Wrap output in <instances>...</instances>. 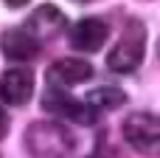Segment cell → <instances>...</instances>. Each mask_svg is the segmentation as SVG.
<instances>
[{
    "label": "cell",
    "instance_id": "1",
    "mask_svg": "<svg viewBox=\"0 0 160 158\" xmlns=\"http://www.w3.org/2000/svg\"><path fill=\"white\" fill-rule=\"evenodd\" d=\"M22 144L31 158H68L73 153V136L59 122H34L25 130Z\"/></svg>",
    "mask_w": 160,
    "mask_h": 158
},
{
    "label": "cell",
    "instance_id": "2",
    "mask_svg": "<svg viewBox=\"0 0 160 158\" xmlns=\"http://www.w3.org/2000/svg\"><path fill=\"white\" fill-rule=\"evenodd\" d=\"M143 54H146V28L141 20H129L107 57V68L115 74H132L141 68Z\"/></svg>",
    "mask_w": 160,
    "mask_h": 158
},
{
    "label": "cell",
    "instance_id": "3",
    "mask_svg": "<svg viewBox=\"0 0 160 158\" xmlns=\"http://www.w3.org/2000/svg\"><path fill=\"white\" fill-rule=\"evenodd\" d=\"M42 107L48 113L68 119V122H76V124H96V119H98V110L90 102H79V99L68 96L62 90V85H51L42 93Z\"/></svg>",
    "mask_w": 160,
    "mask_h": 158
},
{
    "label": "cell",
    "instance_id": "4",
    "mask_svg": "<svg viewBox=\"0 0 160 158\" xmlns=\"http://www.w3.org/2000/svg\"><path fill=\"white\" fill-rule=\"evenodd\" d=\"M124 139L143 155H160V119L152 113H132L124 122Z\"/></svg>",
    "mask_w": 160,
    "mask_h": 158
},
{
    "label": "cell",
    "instance_id": "5",
    "mask_svg": "<svg viewBox=\"0 0 160 158\" xmlns=\"http://www.w3.org/2000/svg\"><path fill=\"white\" fill-rule=\"evenodd\" d=\"M42 42L25 28V25H17V28H8L3 37H0V51L6 59L11 62H28L39 54Z\"/></svg>",
    "mask_w": 160,
    "mask_h": 158
},
{
    "label": "cell",
    "instance_id": "6",
    "mask_svg": "<svg viewBox=\"0 0 160 158\" xmlns=\"http://www.w3.org/2000/svg\"><path fill=\"white\" fill-rule=\"evenodd\" d=\"M68 37H70V45H73L76 51L93 54V51H98V48L107 42L110 28H107V23L98 20V17H84V20H79V23L70 28Z\"/></svg>",
    "mask_w": 160,
    "mask_h": 158
},
{
    "label": "cell",
    "instance_id": "7",
    "mask_svg": "<svg viewBox=\"0 0 160 158\" xmlns=\"http://www.w3.org/2000/svg\"><path fill=\"white\" fill-rule=\"evenodd\" d=\"M34 93V74L28 68H8L0 76V99L6 105H25Z\"/></svg>",
    "mask_w": 160,
    "mask_h": 158
},
{
    "label": "cell",
    "instance_id": "8",
    "mask_svg": "<svg viewBox=\"0 0 160 158\" xmlns=\"http://www.w3.org/2000/svg\"><path fill=\"white\" fill-rule=\"evenodd\" d=\"M25 28L42 42V40H51V37L62 34V31L68 28V20H65V14H62L56 6L45 3V6H39V8L25 20Z\"/></svg>",
    "mask_w": 160,
    "mask_h": 158
},
{
    "label": "cell",
    "instance_id": "9",
    "mask_svg": "<svg viewBox=\"0 0 160 158\" xmlns=\"http://www.w3.org/2000/svg\"><path fill=\"white\" fill-rule=\"evenodd\" d=\"M93 76V65L87 59H56L51 68H48V82L51 85H62V88H70V85H79V82H87Z\"/></svg>",
    "mask_w": 160,
    "mask_h": 158
},
{
    "label": "cell",
    "instance_id": "10",
    "mask_svg": "<svg viewBox=\"0 0 160 158\" xmlns=\"http://www.w3.org/2000/svg\"><path fill=\"white\" fill-rule=\"evenodd\" d=\"M87 102L96 107V110H115V107H121V105H127V93L121 90V88H96L90 96H87Z\"/></svg>",
    "mask_w": 160,
    "mask_h": 158
},
{
    "label": "cell",
    "instance_id": "11",
    "mask_svg": "<svg viewBox=\"0 0 160 158\" xmlns=\"http://www.w3.org/2000/svg\"><path fill=\"white\" fill-rule=\"evenodd\" d=\"M6 133H8V113L0 107V139H6Z\"/></svg>",
    "mask_w": 160,
    "mask_h": 158
},
{
    "label": "cell",
    "instance_id": "12",
    "mask_svg": "<svg viewBox=\"0 0 160 158\" xmlns=\"http://www.w3.org/2000/svg\"><path fill=\"white\" fill-rule=\"evenodd\" d=\"M3 3H6L8 8H22V6H25L28 0H3Z\"/></svg>",
    "mask_w": 160,
    "mask_h": 158
},
{
    "label": "cell",
    "instance_id": "13",
    "mask_svg": "<svg viewBox=\"0 0 160 158\" xmlns=\"http://www.w3.org/2000/svg\"><path fill=\"white\" fill-rule=\"evenodd\" d=\"M76 3H90V0H76Z\"/></svg>",
    "mask_w": 160,
    "mask_h": 158
}]
</instances>
